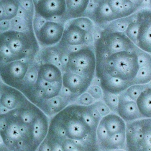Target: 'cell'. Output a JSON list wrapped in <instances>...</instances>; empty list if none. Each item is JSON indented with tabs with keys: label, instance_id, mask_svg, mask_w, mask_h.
<instances>
[{
	"label": "cell",
	"instance_id": "7",
	"mask_svg": "<svg viewBox=\"0 0 151 151\" xmlns=\"http://www.w3.org/2000/svg\"><path fill=\"white\" fill-rule=\"evenodd\" d=\"M126 123V151H151V118Z\"/></svg>",
	"mask_w": 151,
	"mask_h": 151
},
{
	"label": "cell",
	"instance_id": "37",
	"mask_svg": "<svg viewBox=\"0 0 151 151\" xmlns=\"http://www.w3.org/2000/svg\"><path fill=\"white\" fill-rule=\"evenodd\" d=\"M2 83V82L1 81V78H0V85L1 84V83Z\"/></svg>",
	"mask_w": 151,
	"mask_h": 151
},
{
	"label": "cell",
	"instance_id": "32",
	"mask_svg": "<svg viewBox=\"0 0 151 151\" xmlns=\"http://www.w3.org/2000/svg\"><path fill=\"white\" fill-rule=\"evenodd\" d=\"M19 7L25 11L30 15L34 17V5L32 0H19Z\"/></svg>",
	"mask_w": 151,
	"mask_h": 151
},
{
	"label": "cell",
	"instance_id": "9",
	"mask_svg": "<svg viewBox=\"0 0 151 151\" xmlns=\"http://www.w3.org/2000/svg\"><path fill=\"white\" fill-rule=\"evenodd\" d=\"M34 61L17 60L1 65L0 78L1 81L19 90L27 71Z\"/></svg>",
	"mask_w": 151,
	"mask_h": 151
},
{
	"label": "cell",
	"instance_id": "11",
	"mask_svg": "<svg viewBox=\"0 0 151 151\" xmlns=\"http://www.w3.org/2000/svg\"><path fill=\"white\" fill-rule=\"evenodd\" d=\"M139 25L136 45L141 50L151 54V10L143 9L136 14Z\"/></svg>",
	"mask_w": 151,
	"mask_h": 151
},
{
	"label": "cell",
	"instance_id": "10",
	"mask_svg": "<svg viewBox=\"0 0 151 151\" xmlns=\"http://www.w3.org/2000/svg\"><path fill=\"white\" fill-rule=\"evenodd\" d=\"M64 28L62 22L53 20L45 21L34 31L39 45L46 48L58 44L63 37Z\"/></svg>",
	"mask_w": 151,
	"mask_h": 151
},
{
	"label": "cell",
	"instance_id": "22",
	"mask_svg": "<svg viewBox=\"0 0 151 151\" xmlns=\"http://www.w3.org/2000/svg\"><path fill=\"white\" fill-rule=\"evenodd\" d=\"M138 110L142 118H151V86L149 84L136 100Z\"/></svg>",
	"mask_w": 151,
	"mask_h": 151
},
{
	"label": "cell",
	"instance_id": "6",
	"mask_svg": "<svg viewBox=\"0 0 151 151\" xmlns=\"http://www.w3.org/2000/svg\"><path fill=\"white\" fill-rule=\"evenodd\" d=\"M96 58L94 50L84 46L68 53V61L61 71H68L93 82L96 74Z\"/></svg>",
	"mask_w": 151,
	"mask_h": 151
},
{
	"label": "cell",
	"instance_id": "27",
	"mask_svg": "<svg viewBox=\"0 0 151 151\" xmlns=\"http://www.w3.org/2000/svg\"><path fill=\"white\" fill-rule=\"evenodd\" d=\"M103 101L109 108L111 113H116L118 105V95L103 91Z\"/></svg>",
	"mask_w": 151,
	"mask_h": 151
},
{
	"label": "cell",
	"instance_id": "28",
	"mask_svg": "<svg viewBox=\"0 0 151 151\" xmlns=\"http://www.w3.org/2000/svg\"><path fill=\"white\" fill-rule=\"evenodd\" d=\"M147 84H133L124 91L126 95L130 99L136 101L140 93L146 88Z\"/></svg>",
	"mask_w": 151,
	"mask_h": 151
},
{
	"label": "cell",
	"instance_id": "33",
	"mask_svg": "<svg viewBox=\"0 0 151 151\" xmlns=\"http://www.w3.org/2000/svg\"><path fill=\"white\" fill-rule=\"evenodd\" d=\"M11 28V24L9 21L4 20L0 22V32L8 30Z\"/></svg>",
	"mask_w": 151,
	"mask_h": 151
},
{
	"label": "cell",
	"instance_id": "15",
	"mask_svg": "<svg viewBox=\"0 0 151 151\" xmlns=\"http://www.w3.org/2000/svg\"><path fill=\"white\" fill-rule=\"evenodd\" d=\"M118 99L116 114L126 123L142 118L138 110L136 101L129 99L124 91L118 94Z\"/></svg>",
	"mask_w": 151,
	"mask_h": 151
},
{
	"label": "cell",
	"instance_id": "36",
	"mask_svg": "<svg viewBox=\"0 0 151 151\" xmlns=\"http://www.w3.org/2000/svg\"><path fill=\"white\" fill-rule=\"evenodd\" d=\"M149 5H150V6L151 8V0H149Z\"/></svg>",
	"mask_w": 151,
	"mask_h": 151
},
{
	"label": "cell",
	"instance_id": "38",
	"mask_svg": "<svg viewBox=\"0 0 151 151\" xmlns=\"http://www.w3.org/2000/svg\"><path fill=\"white\" fill-rule=\"evenodd\" d=\"M149 84H150V86H151V81H150V83H149Z\"/></svg>",
	"mask_w": 151,
	"mask_h": 151
},
{
	"label": "cell",
	"instance_id": "20",
	"mask_svg": "<svg viewBox=\"0 0 151 151\" xmlns=\"http://www.w3.org/2000/svg\"><path fill=\"white\" fill-rule=\"evenodd\" d=\"M71 104L60 95L44 101L39 107L49 118Z\"/></svg>",
	"mask_w": 151,
	"mask_h": 151
},
{
	"label": "cell",
	"instance_id": "39",
	"mask_svg": "<svg viewBox=\"0 0 151 151\" xmlns=\"http://www.w3.org/2000/svg\"><path fill=\"white\" fill-rule=\"evenodd\" d=\"M94 1H99V0H94Z\"/></svg>",
	"mask_w": 151,
	"mask_h": 151
},
{
	"label": "cell",
	"instance_id": "2",
	"mask_svg": "<svg viewBox=\"0 0 151 151\" xmlns=\"http://www.w3.org/2000/svg\"><path fill=\"white\" fill-rule=\"evenodd\" d=\"M49 121L28 99L12 110L0 112V151H37Z\"/></svg>",
	"mask_w": 151,
	"mask_h": 151
},
{
	"label": "cell",
	"instance_id": "1",
	"mask_svg": "<svg viewBox=\"0 0 151 151\" xmlns=\"http://www.w3.org/2000/svg\"><path fill=\"white\" fill-rule=\"evenodd\" d=\"M101 117L94 103L87 106L70 104L50 118L37 151H101L96 129Z\"/></svg>",
	"mask_w": 151,
	"mask_h": 151
},
{
	"label": "cell",
	"instance_id": "17",
	"mask_svg": "<svg viewBox=\"0 0 151 151\" xmlns=\"http://www.w3.org/2000/svg\"><path fill=\"white\" fill-rule=\"evenodd\" d=\"M136 53L139 70L133 84H147L151 81V54L139 48Z\"/></svg>",
	"mask_w": 151,
	"mask_h": 151
},
{
	"label": "cell",
	"instance_id": "13",
	"mask_svg": "<svg viewBox=\"0 0 151 151\" xmlns=\"http://www.w3.org/2000/svg\"><path fill=\"white\" fill-rule=\"evenodd\" d=\"M89 33L77 25L69 22L64 28L63 37L60 42L57 44L60 51H63L68 47H78L83 45L87 41Z\"/></svg>",
	"mask_w": 151,
	"mask_h": 151
},
{
	"label": "cell",
	"instance_id": "24",
	"mask_svg": "<svg viewBox=\"0 0 151 151\" xmlns=\"http://www.w3.org/2000/svg\"><path fill=\"white\" fill-rule=\"evenodd\" d=\"M130 17L117 19L112 22H110V24L107 26V28H106V30L124 32L129 22L132 20Z\"/></svg>",
	"mask_w": 151,
	"mask_h": 151
},
{
	"label": "cell",
	"instance_id": "12",
	"mask_svg": "<svg viewBox=\"0 0 151 151\" xmlns=\"http://www.w3.org/2000/svg\"><path fill=\"white\" fill-rule=\"evenodd\" d=\"M34 12L46 21L65 16V0H39L34 4Z\"/></svg>",
	"mask_w": 151,
	"mask_h": 151
},
{
	"label": "cell",
	"instance_id": "34",
	"mask_svg": "<svg viewBox=\"0 0 151 151\" xmlns=\"http://www.w3.org/2000/svg\"><path fill=\"white\" fill-rule=\"evenodd\" d=\"M138 8L140 6H141L143 3V1L144 0H130Z\"/></svg>",
	"mask_w": 151,
	"mask_h": 151
},
{
	"label": "cell",
	"instance_id": "21",
	"mask_svg": "<svg viewBox=\"0 0 151 151\" xmlns=\"http://www.w3.org/2000/svg\"><path fill=\"white\" fill-rule=\"evenodd\" d=\"M90 0H65L66 12L68 19L83 17L87 9Z\"/></svg>",
	"mask_w": 151,
	"mask_h": 151
},
{
	"label": "cell",
	"instance_id": "31",
	"mask_svg": "<svg viewBox=\"0 0 151 151\" xmlns=\"http://www.w3.org/2000/svg\"><path fill=\"white\" fill-rule=\"evenodd\" d=\"M94 105L96 110L98 111V112L100 113V114L102 117L107 115L111 112L109 108L103 101V100H99L96 101L94 103Z\"/></svg>",
	"mask_w": 151,
	"mask_h": 151
},
{
	"label": "cell",
	"instance_id": "8",
	"mask_svg": "<svg viewBox=\"0 0 151 151\" xmlns=\"http://www.w3.org/2000/svg\"><path fill=\"white\" fill-rule=\"evenodd\" d=\"M138 49L124 32L105 30L96 40L94 50L96 58H98L117 52L137 51Z\"/></svg>",
	"mask_w": 151,
	"mask_h": 151
},
{
	"label": "cell",
	"instance_id": "14",
	"mask_svg": "<svg viewBox=\"0 0 151 151\" xmlns=\"http://www.w3.org/2000/svg\"><path fill=\"white\" fill-rule=\"evenodd\" d=\"M27 99L18 90L6 85H0V112L12 110Z\"/></svg>",
	"mask_w": 151,
	"mask_h": 151
},
{
	"label": "cell",
	"instance_id": "25",
	"mask_svg": "<svg viewBox=\"0 0 151 151\" xmlns=\"http://www.w3.org/2000/svg\"><path fill=\"white\" fill-rule=\"evenodd\" d=\"M70 22L77 25L88 33H90L94 27L93 21L89 18L83 16L72 19Z\"/></svg>",
	"mask_w": 151,
	"mask_h": 151
},
{
	"label": "cell",
	"instance_id": "19",
	"mask_svg": "<svg viewBox=\"0 0 151 151\" xmlns=\"http://www.w3.org/2000/svg\"><path fill=\"white\" fill-rule=\"evenodd\" d=\"M93 18L99 24L112 22L116 19L106 0H99L92 12Z\"/></svg>",
	"mask_w": 151,
	"mask_h": 151
},
{
	"label": "cell",
	"instance_id": "4",
	"mask_svg": "<svg viewBox=\"0 0 151 151\" xmlns=\"http://www.w3.org/2000/svg\"><path fill=\"white\" fill-rule=\"evenodd\" d=\"M138 70L136 51H121L96 58L95 76L97 78L101 76L115 78L130 86L133 84Z\"/></svg>",
	"mask_w": 151,
	"mask_h": 151
},
{
	"label": "cell",
	"instance_id": "3",
	"mask_svg": "<svg viewBox=\"0 0 151 151\" xmlns=\"http://www.w3.org/2000/svg\"><path fill=\"white\" fill-rule=\"evenodd\" d=\"M39 50L33 28L0 32V65L17 60H35Z\"/></svg>",
	"mask_w": 151,
	"mask_h": 151
},
{
	"label": "cell",
	"instance_id": "30",
	"mask_svg": "<svg viewBox=\"0 0 151 151\" xmlns=\"http://www.w3.org/2000/svg\"><path fill=\"white\" fill-rule=\"evenodd\" d=\"M96 101V100L89 93L86 91L80 95L74 103L79 105L87 106L92 104Z\"/></svg>",
	"mask_w": 151,
	"mask_h": 151
},
{
	"label": "cell",
	"instance_id": "29",
	"mask_svg": "<svg viewBox=\"0 0 151 151\" xmlns=\"http://www.w3.org/2000/svg\"><path fill=\"white\" fill-rule=\"evenodd\" d=\"M96 101L102 100L103 96V90L99 84H91L86 91Z\"/></svg>",
	"mask_w": 151,
	"mask_h": 151
},
{
	"label": "cell",
	"instance_id": "35",
	"mask_svg": "<svg viewBox=\"0 0 151 151\" xmlns=\"http://www.w3.org/2000/svg\"><path fill=\"white\" fill-rule=\"evenodd\" d=\"M109 151H126L124 149H117V150H109Z\"/></svg>",
	"mask_w": 151,
	"mask_h": 151
},
{
	"label": "cell",
	"instance_id": "26",
	"mask_svg": "<svg viewBox=\"0 0 151 151\" xmlns=\"http://www.w3.org/2000/svg\"><path fill=\"white\" fill-rule=\"evenodd\" d=\"M138 30H139V25L136 19V15H135V19H132L129 22L125 31L124 32V33L127 37V38L135 45L137 42Z\"/></svg>",
	"mask_w": 151,
	"mask_h": 151
},
{
	"label": "cell",
	"instance_id": "23",
	"mask_svg": "<svg viewBox=\"0 0 151 151\" xmlns=\"http://www.w3.org/2000/svg\"><path fill=\"white\" fill-rule=\"evenodd\" d=\"M5 12V20L10 21L18 14L19 8V0H0Z\"/></svg>",
	"mask_w": 151,
	"mask_h": 151
},
{
	"label": "cell",
	"instance_id": "18",
	"mask_svg": "<svg viewBox=\"0 0 151 151\" xmlns=\"http://www.w3.org/2000/svg\"><path fill=\"white\" fill-rule=\"evenodd\" d=\"M106 1L117 19L130 17L138 9L130 0H106Z\"/></svg>",
	"mask_w": 151,
	"mask_h": 151
},
{
	"label": "cell",
	"instance_id": "5",
	"mask_svg": "<svg viewBox=\"0 0 151 151\" xmlns=\"http://www.w3.org/2000/svg\"><path fill=\"white\" fill-rule=\"evenodd\" d=\"M126 122L116 113L110 112L101 117L96 129L101 151L126 149Z\"/></svg>",
	"mask_w": 151,
	"mask_h": 151
},
{
	"label": "cell",
	"instance_id": "16",
	"mask_svg": "<svg viewBox=\"0 0 151 151\" xmlns=\"http://www.w3.org/2000/svg\"><path fill=\"white\" fill-rule=\"evenodd\" d=\"M63 86L68 89L77 99L86 92L92 84L90 80L68 71L62 72Z\"/></svg>",
	"mask_w": 151,
	"mask_h": 151
}]
</instances>
